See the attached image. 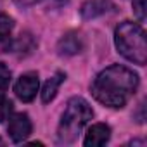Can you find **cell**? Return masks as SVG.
Segmentation results:
<instances>
[{
	"mask_svg": "<svg viewBox=\"0 0 147 147\" xmlns=\"http://www.w3.org/2000/svg\"><path fill=\"white\" fill-rule=\"evenodd\" d=\"M94 118V111L90 104L82 97L69 99L64 114L61 118L59 128H57V142L59 144H71L82 133L83 126Z\"/></svg>",
	"mask_w": 147,
	"mask_h": 147,
	"instance_id": "obj_3",
	"label": "cell"
},
{
	"mask_svg": "<svg viewBox=\"0 0 147 147\" xmlns=\"http://www.w3.org/2000/svg\"><path fill=\"white\" fill-rule=\"evenodd\" d=\"M38 87H40L38 73L30 71V73H24V75L19 76V80H18L16 85H14V92H16V95H18L23 102H31V100L36 97Z\"/></svg>",
	"mask_w": 147,
	"mask_h": 147,
	"instance_id": "obj_4",
	"label": "cell"
},
{
	"mask_svg": "<svg viewBox=\"0 0 147 147\" xmlns=\"http://www.w3.org/2000/svg\"><path fill=\"white\" fill-rule=\"evenodd\" d=\"M111 137V128L106 123H95L88 128L87 135H85V145L87 147H97V145H104L109 142Z\"/></svg>",
	"mask_w": 147,
	"mask_h": 147,
	"instance_id": "obj_6",
	"label": "cell"
},
{
	"mask_svg": "<svg viewBox=\"0 0 147 147\" xmlns=\"http://www.w3.org/2000/svg\"><path fill=\"white\" fill-rule=\"evenodd\" d=\"M31 119L26 113H16L9 119V137L12 142H23L31 133Z\"/></svg>",
	"mask_w": 147,
	"mask_h": 147,
	"instance_id": "obj_5",
	"label": "cell"
},
{
	"mask_svg": "<svg viewBox=\"0 0 147 147\" xmlns=\"http://www.w3.org/2000/svg\"><path fill=\"white\" fill-rule=\"evenodd\" d=\"M11 111H12V102H11L5 95L0 94V123L5 121V119L9 118Z\"/></svg>",
	"mask_w": 147,
	"mask_h": 147,
	"instance_id": "obj_10",
	"label": "cell"
},
{
	"mask_svg": "<svg viewBox=\"0 0 147 147\" xmlns=\"http://www.w3.org/2000/svg\"><path fill=\"white\" fill-rule=\"evenodd\" d=\"M114 43L118 52L138 64L144 66L147 61V42H145V33L140 24L131 23V21H123L116 26L114 30Z\"/></svg>",
	"mask_w": 147,
	"mask_h": 147,
	"instance_id": "obj_2",
	"label": "cell"
},
{
	"mask_svg": "<svg viewBox=\"0 0 147 147\" xmlns=\"http://www.w3.org/2000/svg\"><path fill=\"white\" fill-rule=\"evenodd\" d=\"M11 83V69L4 64L0 62V92H4Z\"/></svg>",
	"mask_w": 147,
	"mask_h": 147,
	"instance_id": "obj_11",
	"label": "cell"
},
{
	"mask_svg": "<svg viewBox=\"0 0 147 147\" xmlns=\"http://www.w3.org/2000/svg\"><path fill=\"white\" fill-rule=\"evenodd\" d=\"M14 2L19 5V7H31L35 4H40V2H57V4H66L67 0H14Z\"/></svg>",
	"mask_w": 147,
	"mask_h": 147,
	"instance_id": "obj_14",
	"label": "cell"
},
{
	"mask_svg": "<svg viewBox=\"0 0 147 147\" xmlns=\"http://www.w3.org/2000/svg\"><path fill=\"white\" fill-rule=\"evenodd\" d=\"M138 87V76L131 69L114 64L100 71L92 83V95L107 107H123L133 97Z\"/></svg>",
	"mask_w": 147,
	"mask_h": 147,
	"instance_id": "obj_1",
	"label": "cell"
},
{
	"mask_svg": "<svg viewBox=\"0 0 147 147\" xmlns=\"http://www.w3.org/2000/svg\"><path fill=\"white\" fill-rule=\"evenodd\" d=\"M133 12L138 21H145V0H133Z\"/></svg>",
	"mask_w": 147,
	"mask_h": 147,
	"instance_id": "obj_13",
	"label": "cell"
},
{
	"mask_svg": "<svg viewBox=\"0 0 147 147\" xmlns=\"http://www.w3.org/2000/svg\"><path fill=\"white\" fill-rule=\"evenodd\" d=\"M113 7L114 5L111 4V0H87L82 5V16L83 19H94L97 16L106 14Z\"/></svg>",
	"mask_w": 147,
	"mask_h": 147,
	"instance_id": "obj_8",
	"label": "cell"
},
{
	"mask_svg": "<svg viewBox=\"0 0 147 147\" xmlns=\"http://www.w3.org/2000/svg\"><path fill=\"white\" fill-rule=\"evenodd\" d=\"M64 78H66L64 73H62V71H57L52 78H49V80L45 82L43 90H42V100H43L45 104H47V102H50V100L57 95V90H59L61 83L64 82Z\"/></svg>",
	"mask_w": 147,
	"mask_h": 147,
	"instance_id": "obj_9",
	"label": "cell"
},
{
	"mask_svg": "<svg viewBox=\"0 0 147 147\" xmlns=\"http://www.w3.org/2000/svg\"><path fill=\"white\" fill-rule=\"evenodd\" d=\"M82 49H83V40L75 31L64 35L57 43V52L61 55H75V54L82 52Z\"/></svg>",
	"mask_w": 147,
	"mask_h": 147,
	"instance_id": "obj_7",
	"label": "cell"
},
{
	"mask_svg": "<svg viewBox=\"0 0 147 147\" xmlns=\"http://www.w3.org/2000/svg\"><path fill=\"white\" fill-rule=\"evenodd\" d=\"M12 49V40H11V31H2L0 30V54H4Z\"/></svg>",
	"mask_w": 147,
	"mask_h": 147,
	"instance_id": "obj_12",
	"label": "cell"
}]
</instances>
